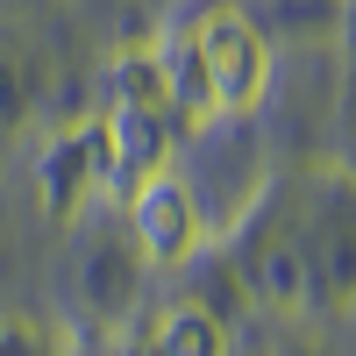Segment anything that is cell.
Masks as SVG:
<instances>
[{
	"label": "cell",
	"instance_id": "obj_1",
	"mask_svg": "<svg viewBox=\"0 0 356 356\" xmlns=\"http://www.w3.org/2000/svg\"><path fill=\"white\" fill-rule=\"evenodd\" d=\"M193 65H200V86H207V107H257L264 93V79H271V43L257 36V22L250 15H207L200 22V36H193Z\"/></svg>",
	"mask_w": 356,
	"mask_h": 356
},
{
	"label": "cell",
	"instance_id": "obj_2",
	"mask_svg": "<svg viewBox=\"0 0 356 356\" xmlns=\"http://www.w3.org/2000/svg\"><path fill=\"white\" fill-rule=\"evenodd\" d=\"M129 228H136L143 257H157V264L193 257V243H200V207L186 193V178H171V171L136 178V186H129Z\"/></svg>",
	"mask_w": 356,
	"mask_h": 356
},
{
	"label": "cell",
	"instance_id": "obj_3",
	"mask_svg": "<svg viewBox=\"0 0 356 356\" xmlns=\"http://www.w3.org/2000/svg\"><path fill=\"white\" fill-rule=\"evenodd\" d=\"M164 356H228V328L200 307H178L164 321Z\"/></svg>",
	"mask_w": 356,
	"mask_h": 356
}]
</instances>
